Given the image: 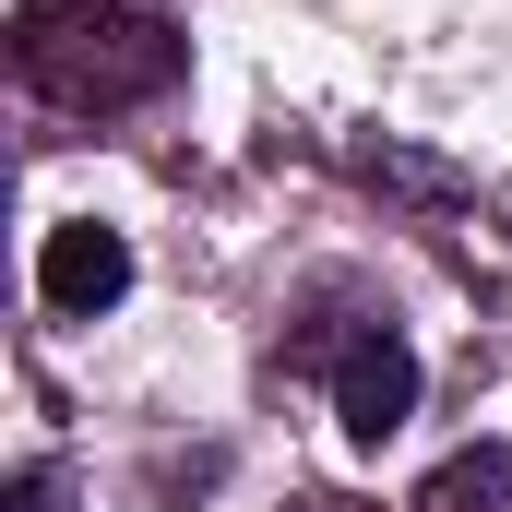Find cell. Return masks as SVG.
Here are the masks:
<instances>
[{
    "label": "cell",
    "instance_id": "1",
    "mask_svg": "<svg viewBox=\"0 0 512 512\" xmlns=\"http://www.w3.org/2000/svg\"><path fill=\"white\" fill-rule=\"evenodd\" d=\"M12 72L48 108H131L179 84V36L143 0H24L12 12Z\"/></svg>",
    "mask_w": 512,
    "mask_h": 512
},
{
    "label": "cell",
    "instance_id": "2",
    "mask_svg": "<svg viewBox=\"0 0 512 512\" xmlns=\"http://www.w3.org/2000/svg\"><path fill=\"white\" fill-rule=\"evenodd\" d=\"M120 286H131V239L120 227H48V251H36V298L60 310V322H96V310H120Z\"/></svg>",
    "mask_w": 512,
    "mask_h": 512
},
{
    "label": "cell",
    "instance_id": "3",
    "mask_svg": "<svg viewBox=\"0 0 512 512\" xmlns=\"http://www.w3.org/2000/svg\"><path fill=\"white\" fill-rule=\"evenodd\" d=\"M334 417H346V441L382 453L393 429L417 417V346H405V334H358L346 370H334Z\"/></svg>",
    "mask_w": 512,
    "mask_h": 512
},
{
    "label": "cell",
    "instance_id": "4",
    "mask_svg": "<svg viewBox=\"0 0 512 512\" xmlns=\"http://www.w3.org/2000/svg\"><path fill=\"white\" fill-rule=\"evenodd\" d=\"M417 512H512V465L477 441V453H453V465L417 489Z\"/></svg>",
    "mask_w": 512,
    "mask_h": 512
},
{
    "label": "cell",
    "instance_id": "5",
    "mask_svg": "<svg viewBox=\"0 0 512 512\" xmlns=\"http://www.w3.org/2000/svg\"><path fill=\"white\" fill-rule=\"evenodd\" d=\"M12 512H72V489H60L48 465H24V477H12Z\"/></svg>",
    "mask_w": 512,
    "mask_h": 512
}]
</instances>
